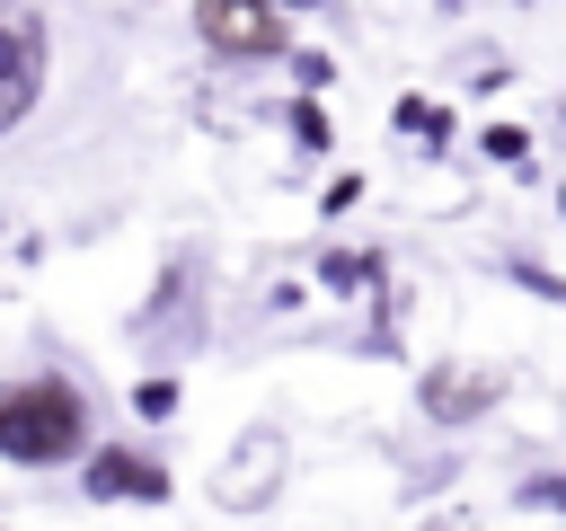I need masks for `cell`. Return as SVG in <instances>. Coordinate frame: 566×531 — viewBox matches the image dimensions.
<instances>
[{
	"label": "cell",
	"mask_w": 566,
	"mask_h": 531,
	"mask_svg": "<svg viewBox=\"0 0 566 531\" xmlns=\"http://www.w3.org/2000/svg\"><path fill=\"white\" fill-rule=\"evenodd\" d=\"M97 442V398L71 372H9L0 381V469H80Z\"/></svg>",
	"instance_id": "1"
},
{
	"label": "cell",
	"mask_w": 566,
	"mask_h": 531,
	"mask_svg": "<svg viewBox=\"0 0 566 531\" xmlns=\"http://www.w3.org/2000/svg\"><path fill=\"white\" fill-rule=\"evenodd\" d=\"M44 80H53V27L35 0H0V142L44 106Z\"/></svg>",
	"instance_id": "2"
},
{
	"label": "cell",
	"mask_w": 566,
	"mask_h": 531,
	"mask_svg": "<svg viewBox=\"0 0 566 531\" xmlns=\"http://www.w3.org/2000/svg\"><path fill=\"white\" fill-rule=\"evenodd\" d=\"M195 44L212 62H283L292 53V18L283 0H195Z\"/></svg>",
	"instance_id": "3"
},
{
	"label": "cell",
	"mask_w": 566,
	"mask_h": 531,
	"mask_svg": "<svg viewBox=\"0 0 566 531\" xmlns=\"http://www.w3.org/2000/svg\"><path fill=\"white\" fill-rule=\"evenodd\" d=\"M80 496L88 504H168L177 496V478H168V460L150 451V442H88V460H80Z\"/></svg>",
	"instance_id": "4"
},
{
	"label": "cell",
	"mask_w": 566,
	"mask_h": 531,
	"mask_svg": "<svg viewBox=\"0 0 566 531\" xmlns=\"http://www.w3.org/2000/svg\"><path fill=\"white\" fill-rule=\"evenodd\" d=\"M283 469H292L283 434H274V425H248V434L221 451V469H212V504H221V513H265V504L283 496Z\"/></svg>",
	"instance_id": "5"
},
{
	"label": "cell",
	"mask_w": 566,
	"mask_h": 531,
	"mask_svg": "<svg viewBox=\"0 0 566 531\" xmlns=\"http://www.w3.org/2000/svg\"><path fill=\"white\" fill-rule=\"evenodd\" d=\"M195 292H203V257L177 248V257L159 266L150 301L133 310V336H150V345H159V336H168V345H195V336H203V301H195Z\"/></svg>",
	"instance_id": "6"
},
{
	"label": "cell",
	"mask_w": 566,
	"mask_h": 531,
	"mask_svg": "<svg viewBox=\"0 0 566 531\" xmlns=\"http://www.w3.org/2000/svg\"><path fill=\"white\" fill-rule=\"evenodd\" d=\"M495 398H504V372H486V363H424V372H416L424 425H478Z\"/></svg>",
	"instance_id": "7"
},
{
	"label": "cell",
	"mask_w": 566,
	"mask_h": 531,
	"mask_svg": "<svg viewBox=\"0 0 566 531\" xmlns=\"http://www.w3.org/2000/svg\"><path fill=\"white\" fill-rule=\"evenodd\" d=\"M318 283H327L336 301H354V292L389 301V292H380V248H327V257H318Z\"/></svg>",
	"instance_id": "8"
},
{
	"label": "cell",
	"mask_w": 566,
	"mask_h": 531,
	"mask_svg": "<svg viewBox=\"0 0 566 531\" xmlns=\"http://www.w3.org/2000/svg\"><path fill=\"white\" fill-rule=\"evenodd\" d=\"M283 133H292V142H301L310 159H327V150H336V124H327V106H318L310 88H301V97L283 106Z\"/></svg>",
	"instance_id": "9"
},
{
	"label": "cell",
	"mask_w": 566,
	"mask_h": 531,
	"mask_svg": "<svg viewBox=\"0 0 566 531\" xmlns=\"http://www.w3.org/2000/svg\"><path fill=\"white\" fill-rule=\"evenodd\" d=\"M177 407H186V381H177V372H142V381H133V416H142V425H168Z\"/></svg>",
	"instance_id": "10"
},
{
	"label": "cell",
	"mask_w": 566,
	"mask_h": 531,
	"mask_svg": "<svg viewBox=\"0 0 566 531\" xmlns=\"http://www.w3.org/2000/svg\"><path fill=\"white\" fill-rule=\"evenodd\" d=\"M389 124H398V133H416L424 150H442V142H451V115H442L433 97H398V106H389Z\"/></svg>",
	"instance_id": "11"
},
{
	"label": "cell",
	"mask_w": 566,
	"mask_h": 531,
	"mask_svg": "<svg viewBox=\"0 0 566 531\" xmlns=\"http://www.w3.org/2000/svg\"><path fill=\"white\" fill-rule=\"evenodd\" d=\"M478 150H486V159H504V168H531V133H522V124H486V133H478Z\"/></svg>",
	"instance_id": "12"
},
{
	"label": "cell",
	"mask_w": 566,
	"mask_h": 531,
	"mask_svg": "<svg viewBox=\"0 0 566 531\" xmlns=\"http://www.w3.org/2000/svg\"><path fill=\"white\" fill-rule=\"evenodd\" d=\"M283 62H292V80H301V88H310V97H318V88H327V80H336V62H327V53H318V44H292V53H283Z\"/></svg>",
	"instance_id": "13"
},
{
	"label": "cell",
	"mask_w": 566,
	"mask_h": 531,
	"mask_svg": "<svg viewBox=\"0 0 566 531\" xmlns=\"http://www.w3.org/2000/svg\"><path fill=\"white\" fill-rule=\"evenodd\" d=\"M522 513H566V469H548V478H522Z\"/></svg>",
	"instance_id": "14"
},
{
	"label": "cell",
	"mask_w": 566,
	"mask_h": 531,
	"mask_svg": "<svg viewBox=\"0 0 566 531\" xmlns=\"http://www.w3.org/2000/svg\"><path fill=\"white\" fill-rule=\"evenodd\" d=\"M354 204H363V168H336V177H327V195H318V212L336 221V212H354Z\"/></svg>",
	"instance_id": "15"
},
{
	"label": "cell",
	"mask_w": 566,
	"mask_h": 531,
	"mask_svg": "<svg viewBox=\"0 0 566 531\" xmlns=\"http://www.w3.org/2000/svg\"><path fill=\"white\" fill-rule=\"evenodd\" d=\"M310 9H336V0H283V18H310Z\"/></svg>",
	"instance_id": "16"
},
{
	"label": "cell",
	"mask_w": 566,
	"mask_h": 531,
	"mask_svg": "<svg viewBox=\"0 0 566 531\" xmlns=\"http://www.w3.org/2000/svg\"><path fill=\"white\" fill-rule=\"evenodd\" d=\"M557 212H566V186H557Z\"/></svg>",
	"instance_id": "17"
}]
</instances>
